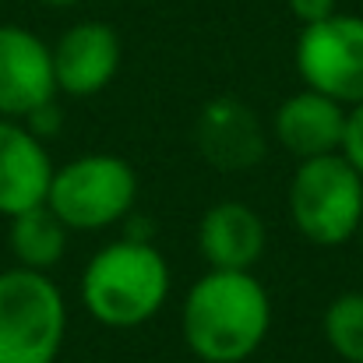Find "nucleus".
I'll return each instance as SVG.
<instances>
[{
	"mask_svg": "<svg viewBox=\"0 0 363 363\" xmlns=\"http://www.w3.org/2000/svg\"><path fill=\"white\" fill-rule=\"evenodd\" d=\"M180 332L201 363H247L272 332V296L254 272L208 268L184 296Z\"/></svg>",
	"mask_w": 363,
	"mask_h": 363,
	"instance_id": "1",
	"label": "nucleus"
},
{
	"mask_svg": "<svg viewBox=\"0 0 363 363\" xmlns=\"http://www.w3.org/2000/svg\"><path fill=\"white\" fill-rule=\"evenodd\" d=\"M293 64L307 89L325 92L342 106L363 103V14L335 11L325 21L303 25Z\"/></svg>",
	"mask_w": 363,
	"mask_h": 363,
	"instance_id": "6",
	"label": "nucleus"
},
{
	"mask_svg": "<svg viewBox=\"0 0 363 363\" xmlns=\"http://www.w3.org/2000/svg\"><path fill=\"white\" fill-rule=\"evenodd\" d=\"M121 35L106 21H74L50 46L57 96L92 99L106 92L121 71Z\"/></svg>",
	"mask_w": 363,
	"mask_h": 363,
	"instance_id": "7",
	"label": "nucleus"
},
{
	"mask_svg": "<svg viewBox=\"0 0 363 363\" xmlns=\"http://www.w3.org/2000/svg\"><path fill=\"white\" fill-rule=\"evenodd\" d=\"M57 99L50 43L32 28L0 25V117L25 121Z\"/></svg>",
	"mask_w": 363,
	"mask_h": 363,
	"instance_id": "8",
	"label": "nucleus"
},
{
	"mask_svg": "<svg viewBox=\"0 0 363 363\" xmlns=\"http://www.w3.org/2000/svg\"><path fill=\"white\" fill-rule=\"evenodd\" d=\"M268 243V230L257 208L243 201H216L198 223V250L208 268L254 272Z\"/></svg>",
	"mask_w": 363,
	"mask_h": 363,
	"instance_id": "11",
	"label": "nucleus"
},
{
	"mask_svg": "<svg viewBox=\"0 0 363 363\" xmlns=\"http://www.w3.org/2000/svg\"><path fill=\"white\" fill-rule=\"evenodd\" d=\"M289 4V14L303 25H314V21H325L339 11V0H286Z\"/></svg>",
	"mask_w": 363,
	"mask_h": 363,
	"instance_id": "17",
	"label": "nucleus"
},
{
	"mask_svg": "<svg viewBox=\"0 0 363 363\" xmlns=\"http://www.w3.org/2000/svg\"><path fill=\"white\" fill-rule=\"evenodd\" d=\"M346 113L350 106L335 103L325 92L314 89H300L293 96H286L275 106L272 117V134L275 141L300 162V159H318V155H332L342 148V134H346Z\"/></svg>",
	"mask_w": 363,
	"mask_h": 363,
	"instance_id": "9",
	"label": "nucleus"
},
{
	"mask_svg": "<svg viewBox=\"0 0 363 363\" xmlns=\"http://www.w3.org/2000/svg\"><path fill=\"white\" fill-rule=\"evenodd\" d=\"M67 339V300L50 272H0V363H53Z\"/></svg>",
	"mask_w": 363,
	"mask_h": 363,
	"instance_id": "5",
	"label": "nucleus"
},
{
	"mask_svg": "<svg viewBox=\"0 0 363 363\" xmlns=\"http://www.w3.org/2000/svg\"><path fill=\"white\" fill-rule=\"evenodd\" d=\"M321 335L342 363H363V289H346L325 307Z\"/></svg>",
	"mask_w": 363,
	"mask_h": 363,
	"instance_id": "14",
	"label": "nucleus"
},
{
	"mask_svg": "<svg viewBox=\"0 0 363 363\" xmlns=\"http://www.w3.org/2000/svg\"><path fill=\"white\" fill-rule=\"evenodd\" d=\"M43 7H57V11H67V7H78V4H85V0H39Z\"/></svg>",
	"mask_w": 363,
	"mask_h": 363,
	"instance_id": "18",
	"label": "nucleus"
},
{
	"mask_svg": "<svg viewBox=\"0 0 363 363\" xmlns=\"http://www.w3.org/2000/svg\"><path fill=\"white\" fill-rule=\"evenodd\" d=\"M198 148L216 169H247L264 155V134L240 99H212L198 117Z\"/></svg>",
	"mask_w": 363,
	"mask_h": 363,
	"instance_id": "12",
	"label": "nucleus"
},
{
	"mask_svg": "<svg viewBox=\"0 0 363 363\" xmlns=\"http://www.w3.org/2000/svg\"><path fill=\"white\" fill-rule=\"evenodd\" d=\"M173 272L152 240L121 237L99 247L82 272L85 314L113 332L148 325L169 300Z\"/></svg>",
	"mask_w": 363,
	"mask_h": 363,
	"instance_id": "2",
	"label": "nucleus"
},
{
	"mask_svg": "<svg viewBox=\"0 0 363 363\" xmlns=\"http://www.w3.org/2000/svg\"><path fill=\"white\" fill-rule=\"evenodd\" d=\"M71 230L50 212V205L25 208L7 219V250L14 264L32 268V272H50L64 261Z\"/></svg>",
	"mask_w": 363,
	"mask_h": 363,
	"instance_id": "13",
	"label": "nucleus"
},
{
	"mask_svg": "<svg viewBox=\"0 0 363 363\" xmlns=\"http://www.w3.org/2000/svg\"><path fill=\"white\" fill-rule=\"evenodd\" d=\"M286 208L293 230L307 243L346 247L363 223V177L342 152L300 159L289 177Z\"/></svg>",
	"mask_w": 363,
	"mask_h": 363,
	"instance_id": "3",
	"label": "nucleus"
},
{
	"mask_svg": "<svg viewBox=\"0 0 363 363\" xmlns=\"http://www.w3.org/2000/svg\"><path fill=\"white\" fill-rule=\"evenodd\" d=\"M339 152L363 177V103L350 106V113H346V134H342V148Z\"/></svg>",
	"mask_w": 363,
	"mask_h": 363,
	"instance_id": "15",
	"label": "nucleus"
},
{
	"mask_svg": "<svg viewBox=\"0 0 363 363\" xmlns=\"http://www.w3.org/2000/svg\"><path fill=\"white\" fill-rule=\"evenodd\" d=\"M53 180V159L43 138H35L25 121L0 117V216L11 219L25 208L46 201Z\"/></svg>",
	"mask_w": 363,
	"mask_h": 363,
	"instance_id": "10",
	"label": "nucleus"
},
{
	"mask_svg": "<svg viewBox=\"0 0 363 363\" xmlns=\"http://www.w3.org/2000/svg\"><path fill=\"white\" fill-rule=\"evenodd\" d=\"M138 201V173L113 152H89L64 166H53L46 191L50 212L71 233H103L130 219Z\"/></svg>",
	"mask_w": 363,
	"mask_h": 363,
	"instance_id": "4",
	"label": "nucleus"
},
{
	"mask_svg": "<svg viewBox=\"0 0 363 363\" xmlns=\"http://www.w3.org/2000/svg\"><path fill=\"white\" fill-rule=\"evenodd\" d=\"M357 240H360V250H363V223H360V233H357Z\"/></svg>",
	"mask_w": 363,
	"mask_h": 363,
	"instance_id": "19",
	"label": "nucleus"
},
{
	"mask_svg": "<svg viewBox=\"0 0 363 363\" xmlns=\"http://www.w3.org/2000/svg\"><path fill=\"white\" fill-rule=\"evenodd\" d=\"M25 127L35 134V138H57L60 134V127H64V113H60V106H57V99L53 103H46V106H39L35 113H28L25 117Z\"/></svg>",
	"mask_w": 363,
	"mask_h": 363,
	"instance_id": "16",
	"label": "nucleus"
}]
</instances>
